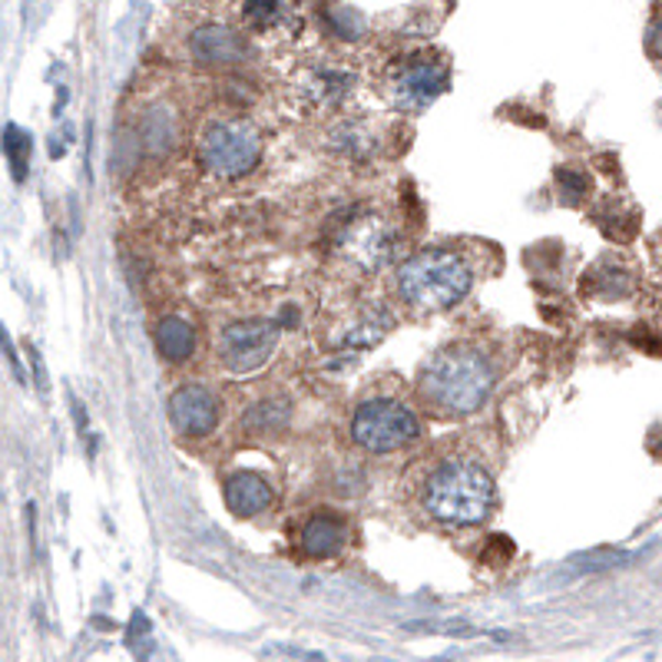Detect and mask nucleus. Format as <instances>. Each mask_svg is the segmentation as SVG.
I'll return each mask as SVG.
<instances>
[{"instance_id": "obj_1", "label": "nucleus", "mask_w": 662, "mask_h": 662, "mask_svg": "<svg viewBox=\"0 0 662 662\" xmlns=\"http://www.w3.org/2000/svg\"><path fill=\"white\" fill-rule=\"evenodd\" d=\"M497 384V368L477 345L441 348L417 378L421 401L444 417H467L480 411Z\"/></svg>"}, {"instance_id": "obj_2", "label": "nucleus", "mask_w": 662, "mask_h": 662, "mask_svg": "<svg viewBox=\"0 0 662 662\" xmlns=\"http://www.w3.org/2000/svg\"><path fill=\"white\" fill-rule=\"evenodd\" d=\"M493 503H497L493 477L480 460L470 457L441 460L421 487V507L431 513V520L447 527L484 523Z\"/></svg>"}, {"instance_id": "obj_3", "label": "nucleus", "mask_w": 662, "mask_h": 662, "mask_svg": "<svg viewBox=\"0 0 662 662\" xmlns=\"http://www.w3.org/2000/svg\"><path fill=\"white\" fill-rule=\"evenodd\" d=\"M474 285V265L464 252L431 246L398 265V299L417 312H447L467 299Z\"/></svg>"}, {"instance_id": "obj_4", "label": "nucleus", "mask_w": 662, "mask_h": 662, "mask_svg": "<svg viewBox=\"0 0 662 662\" xmlns=\"http://www.w3.org/2000/svg\"><path fill=\"white\" fill-rule=\"evenodd\" d=\"M265 143L262 133L242 117L209 120L196 140L199 166L216 180H242L262 163Z\"/></svg>"}, {"instance_id": "obj_5", "label": "nucleus", "mask_w": 662, "mask_h": 662, "mask_svg": "<svg viewBox=\"0 0 662 662\" xmlns=\"http://www.w3.org/2000/svg\"><path fill=\"white\" fill-rule=\"evenodd\" d=\"M421 437L414 408L394 394H371L351 414V441L368 454H394Z\"/></svg>"}, {"instance_id": "obj_6", "label": "nucleus", "mask_w": 662, "mask_h": 662, "mask_svg": "<svg viewBox=\"0 0 662 662\" xmlns=\"http://www.w3.org/2000/svg\"><path fill=\"white\" fill-rule=\"evenodd\" d=\"M338 249L355 269L375 275V272H384L398 259L401 232L381 213H358L355 219L345 223V229L338 236Z\"/></svg>"}, {"instance_id": "obj_7", "label": "nucleus", "mask_w": 662, "mask_h": 662, "mask_svg": "<svg viewBox=\"0 0 662 662\" xmlns=\"http://www.w3.org/2000/svg\"><path fill=\"white\" fill-rule=\"evenodd\" d=\"M279 345V325L269 318H249V322H232L219 332V365L229 375H252L269 365Z\"/></svg>"}, {"instance_id": "obj_8", "label": "nucleus", "mask_w": 662, "mask_h": 662, "mask_svg": "<svg viewBox=\"0 0 662 662\" xmlns=\"http://www.w3.org/2000/svg\"><path fill=\"white\" fill-rule=\"evenodd\" d=\"M447 90V64L431 54H411L401 57L388 70V94L394 107L408 113H421Z\"/></svg>"}, {"instance_id": "obj_9", "label": "nucleus", "mask_w": 662, "mask_h": 662, "mask_svg": "<svg viewBox=\"0 0 662 662\" xmlns=\"http://www.w3.org/2000/svg\"><path fill=\"white\" fill-rule=\"evenodd\" d=\"M223 421V398L199 381L180 384L170 394V424L186 437H206Z\"/></svg>"}, {"instance_id": "obj_10", "label": "nucleus", "mask_w": 662, "mask_h": 662, "mask_svg": "<svg viewBox=\"0 0 662 662\" xmlns=\"http://www.w3.org/2000/svg\"><path fill=\"white\" fill-rule=\"evenodd\" d=\"M249 41L246 34H239L236 28L226 24H203L189 34V57L199 67H213V70H232L242 67L249 61Z\"/></svg>"}, {"instance_id": "obj_11", "label": "nucleus", "mask_w": 662, "mask_h": 662, "mask_svg": "<svg viewBox=\"0 0 662 662\" xmlns=\"http://www.w3.org/2000/svg\"><path fill=\"white\" fill-rule=\"evenodd\" d=\"M137 143L150 160H170L183 143V117L173 104H153L140 117Z\"/></svg>"}, {"instance_id": "obj_12", "label": "nucleus", "mask_w": 662, "mask_h": 662, "mask_svg": "<svg viewBox=\"0 0 662 662\" xmlns=\"http://www.w3.org/2000/svg\"><path fill=\"white\" fill-rule=\"evenodd\" d=\"M351 530L348 520L335 510H315L299 530V550L312 560H332L345 550Z\"/></svg>"}, {"instance_id": "obj_13", "label": "nucleus", "mask_w": 662, "mask_h": 662, "mask_svg": "<svg viewBox=\"0 0 662 662\" xmlns=\"http://www.w3.org/2000/svg\"><path fill=\"white\" fill-rule=\"evenodd\" d=\"M223 497L236 517H259L262 510H269L275 503V487L269 484V477H262L256 470H236L226 477Z\"/></svg>"}, {"instance_id": "obj_14", "label": "nucleus", "mask_w": 662, "mask_h": 662, "mask_svg": "<svg viewBox=\"0 0 662 662\" xmlns=\"http://www.w3.org/2000/svg\"><path fill=\"white\" fill-rule=\"evenodd\" d=\"M351 84H355V77L341 67H312L299 80V97L312 110H332L348 97Z\"/></svg>"}, {"instance_id": "obj_15", "label": "nucleus", "mask_w": 662, "mask_h": 662, "mask_svg": "<svg viewBox=\"0 0 662 662\" xmlns=\"http://www.w3.org/2000/svg\"><path fill=\"white\" fill-rule=\"evenodd\" d=\"M394 318L388 315L384 305H365L351 322L338 325V332L332 335V345L341 348V351H358V348H371L378 345L388 332H391Z\"/></svg>"}, {"instance_id": "obj_16", "label": "nucleus", "mask_w": 662, "mask_h": 662, "mask_svg": "<svg viewBox=\"0 0 662 662\" xmlns=\"http://www.w3.org/2000/svg\"><path fill=\"white\" fill-rule=\"evenodd\" d=\"M156 348L173 365L189 361L196 355V325L183 315H163L156 322Z\"/></svg>"}, {"instance_id": "obj_17", "label": "nucleus", "mask_w": 662, "mask_h": 662, "mask_svg": "<svg viewBox=\"0 0 662 662\" xmlns=\"http://www.w3.org/2000/svg\"><path fill=\"white\" fill-rule=\"evenodd\" d=\"M242 431L246 434H279L292 424V401L289 398H262L242 411Z\"/></svg>"}, {"instance_id": "obj_18", "label": "nucleus", "mask_w": 662, "mask_h": 662, "mask_svg": "<svg viewBox=\"0 0 662 662\" xmlns=\"http://www.w3.org/2000/svg\"><path fill=\"white\" fill-rule=\"evenodd\" d=\"M0 146H4V156H8V166H11L14 183H24L28 173H31V153H34L31 133H24L21 127L8 123V127H4V137H0Z\"/></svg>"}, {"instance_id": "obj_19", "label": "nucleus", "mask_w": 662, "mask_h": 662, "mask_svg": "<svg viewBox=\"0 0 662 662\" xmlns=\"http://www.w3.org/2000/svg\"><path fill=\"white\" fill-rule=\"evenodd\" d=\"M285 0H246L242 4V24L256 34H265L285 21Z\"/></svg>"}, {"instance_id": "obj_20", "label": "nucleus", "mask_w": 662, "mask_h": 662, "mask_svg": "<svg viewBox=\"0 0 662 662\" xmlns=\"http://www.w3.org/2000/svg\"><path fill=\"white\" fill-rule=\"evenodd\" d=\"M593 292L596 295H603V299H626L629 292H632V275H629V269H622V265H599V269H593Z\"/></svg>"}, {"instance_id": "obj_21", "label": "nucleus", "mask_w": 662, "mask_h": 662, "mask_svg": "<svg viewBox=\"0 0 662 662\" xmlns=\"http://www.w3.org/2000/svg\"><path fill=\"white\" fill-rule=\"evenodd\" d=\"M556 189H560V199L566 206H576L589 196V176L576 166H560L556 170Z\"/></svg>"}, {"instance_id": "obj_22", "label": "nucleus", "mask_w": 662, "mask_h": 662, "mask_svg": "<svg viewBox=\"0 0 662 662\" xmlns=\"http://www.w3.org/2000/svg\"><path fill=\"white\" fill-rule=\"evenodd\" d=\"M332 146L341 150L345 156H365L371 150V137L358 123H345L332 133Z\"/></svg>"}, {"instance_id": "obj_23", "label": "nucleus", "mask_w": 662, "mask_h": 662, "mask_svg": "<svg viewBox=\"0 0 662 662\" xmlns=\"http://www.w3.org/2000/svg\"><path fill=\"white\" fill-rule=\"evenodd\" d=\"M0 351H4V358H8V365H11V371H14V378L24 384L28 375H24V368H21V358H18V351H14V341H11V335L4 332V325H0Z\"/></svg>"}, {"instance_id": "obj_24", "label": "nucleus", "mask_w": 662, "mask_h": 662, "mask_svg": "<svg viewBox=\"0 0 662 662\" xmlns=\"http://www.w3.org/2000/svg\"><path fill=\"white\" fill-rule=\"evenodd\" d=\"M510 556H513V543H507L503 536H493V540H490V550H484V560H490L493 566L510 563Z\"/></svg>"}, {"instance_id": "obj_25", "label": "nucleus", "mask_w": 662, "mask_h": 662, "mask_svg": "<svg viewBox=\"0 0 662 662\" xmlns=\"http://www.w3.org/2000/svg\"><path fill=\"white\" fill-rule=\"evenodd\" d=\"M28 358H31V368H34V381H37V388L47 394V368H44V358H41V351H37L34 345H28Z\"/></svg>"}, {"instance_id": "obj_26", "label": "nucleus", "mask_w": 662, "mask_h": 662, "mask_svg": "<svg viewBox=\"0 0 662 662\" xmlns=\"http://www.w3.org/2000/svg\"><path fill=\"white\" fill-rule=\"evenodd\" d=\"M649 54L662 61V14L649 24Z\"/></svg>"}, {"instance_id": "obj_27", "label": "nucleus", "mask_w": 662, "mask_h": 662, "mask_svg": "<svg viewBox=\"0 0 662 662\" xmlns=\"http://www.w3.org/2000/svg\"><path fill=\"white\" fill-rule=\"evenodd\" d=\"M275 325H282V328H295V325H299V312H295L292 305H285L282 315L275 318Z\"/></svg>"}]
</instances>
